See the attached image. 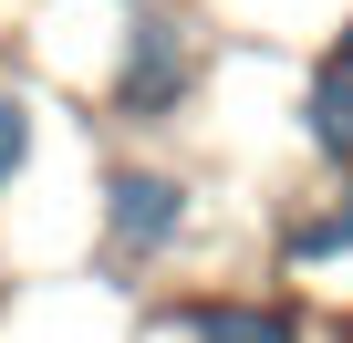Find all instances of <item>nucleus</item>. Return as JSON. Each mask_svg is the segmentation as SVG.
Instances as JSON below:
<instances>
[{
  "instance_id": "obj_1",
  "label": "nucleus",
  "mask_w": 353,
  "mask_h": 343,
  "mask_svg": "<svg viewBox=\"0 0 353 343\" xmlns=\"http://www.w3.org/2000/svg\"><path fill=\"white\" fill-rule=\"evenodd\" d=\"M104 229H114V250H176V229H188V188L176 177H156V166H114L104 177Z\"/></svg>"
},
{
  "instance_id": "obj_2",
  "label": "nucleus",
  "mask_w": 353,
  "mask_h": 343,
  "mask_svg": "<svg viewBox=\"0 0 353 343\" xmlns=\"http://www.w3.org/2000/svg\"><path fill=\"white\" fill-rule=\"evenodd\" d=\"M188 94V42L166 21H135V52H125V115H176Z\"/></svg>"
},
{
  "instance_id": "obj_3",
  "label": "nucleus",
  "mask_w": 353,
  "mask_h": 343,
  "mask_svg": "<svg viewBox=\"0 0 353 343\" xmlns=\"http://www.w3.org/2000/svg\"><path fill=\"white\" fill-rule=\"evenodd\" d=\"M188 343H301V322L281 302H208L188 322Z\"/></svg>"
},
{
  "instance_id": "obj_4",
  "label": "nucleus",
  "mask_w": 353,
  "mask_h": 343,
  "mask_svg": "<svg viewBox=\"0 0 353 343\" xmlns=\"http://www.w3.org/2000/svg\"><path fill=\"white\" fill-rule=\"evenodd\" d=\"M301 125H312V146H322L332 166H353V63H332V73L301 94Z\"/></svg>"
},
{
  "instance_id": "obj_5",
  "label": "nucleus",
  "mask_w": 353,
  "mask_h": 343,
  "mask_svg": "<svg viewBox=\"0 0 353 343\" xmlns=\"http://www.w3.org/2000/svg\"><path fill=\"white\" fill-rule=\"evenodd\" d=\"M21 156H32V104H21V94H0V188L21 177Z\"/></svg>"
},
{
  "instance_id": "obj_6",
  "label": "nucleus",
  "mask_w": 353,
  "mask_h": 343,
  "mask_svg": "<svg viewBox=\"0 0 353 343\" xmlns=\"http://www.w3.org/2000/svg\"><path fill=\"white\" fill-rule=\"evenodd\" d=\"M291 250H301V260H322V250H353V208H322L312 229H291Z\"/></svg>"
},
{
  "instance_id": "obj_7",
  "label": "nucleus",
  "mask_w": 353,
  "mask_h": 343,
  "mask_svg": "<svg viewBox=\"0 0 353 343\" xmlns=\"http://www.w3.org/2000/svg\"><path fill=\"white\" fill-rule=\"evenodd\" d=\"M343 63H353V21H343Z\"/></svg>"
}]
</instances>
